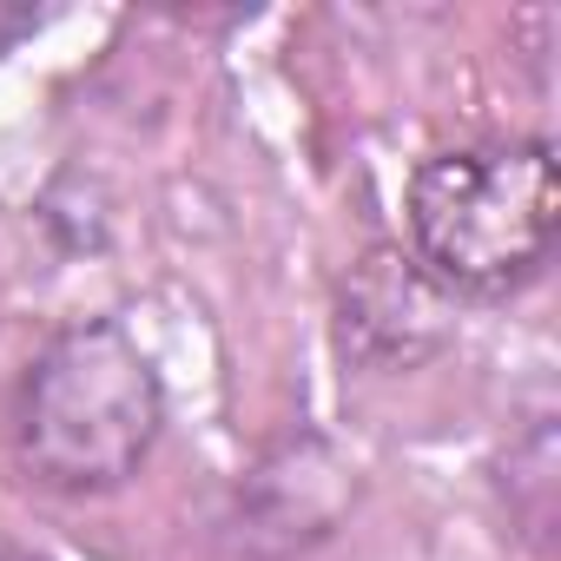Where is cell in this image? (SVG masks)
<instances>
[{
    "instance_id": "6da1fadb",
    "label": "cell",
    "mask_w": 561,
    "mask_h": 561,
    "mask_svg": "<svg viewBox=\"0 0 561 561\" xmlns=\"http://www.w3.org/2000/svg\"><path fill=\"white\" fill-rule=\"evenodd\" d=\"M159 423L165 390L152 357L119 324H73L27 364L14 443L41 489L106 495L139 476Z\"/></svg>"
},
{
    "instance_id": "7a4b0ae2",
    "label": "cell",
    "mask_w": 561,
    "mask_h": 561,
    "mask_svg": "<svg viewBox=\"0 0 561 561\" xmlns=\"http://www.w3.org/2000/svg\"><path fill=\"white\" fill-rule=\"evenodd\" d=\"M561 225V179L548 139H476L430 152L410 179L416 264L443 291L495 298L548 257Z\"/></svg>"
},
{
    "instance_id": "5b68a950",
    "label": "cell",
    "mask_w": 561,
    "mask_h": 561,
    "mask_svg": "<svg viewBox=\"0 0 561 561\" xmlns=\"http://www.w3.org/2000/svg\"><path fill=\"white\" fill-rule=\"evenodd\" d=\"M0 561H41V554H27V548H8V541H0Z\"/></svg>"
},
{
    "instance_id": "277c9868",
    "label": "cell",
    "mask_w": 561,
    "mask_h": 561,
    "mask_svg": "<svg viewBox=\"0 0 561 561\" xmlns=\"http://www.w3.org/2000/svg\"><path fill=\"white\" fill-rule=\"evenodd\" d=\"M34 27V14H0V47H8L14 34H27Z\"/></svg>"
},
{
    "instance_id": "3957f363",
    "label": "cell",
    "mask_w": 561,
    "mask_h": 561,
    "mask_svg": "<svg viewBox=\"0 0 561 561\" xmlns=\"http://www.w3.org/2000/svg\"><path fill=\"white\" fill-rule=\"evenodd\" d=\"M443 337H449L443 285H430L410 257L370 251L344 277V298H337V344H344V357L397 370V364L430 357Z\"/></svg>"
}]
</instances>
